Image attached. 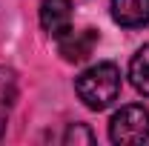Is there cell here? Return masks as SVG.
Returning <instances> with one entry per match:
<instances>
[{
  "label": "cell",
  "instance_id": "cell-8",
  "mask_svg": "<svg viewBox=\"0 0 149 146\" xmlns=\"http://www.w3.org/2000/svg\"><path fill=\"white\" fill-rule=\"evenodd\" d=\"M63 140H66V143H92L95 135L83 126V123H72V126L66 129V138H63Z\"/></svg>",
  "mask_w": 149,
  "mask_h": 146
},
{
  "label": "cell",
  "instance_id": "cell-4",
  "mask_svg": "<svg viewBox=\"0 0 149 146\" xmlns=\"http://www.w3.org/2000/svg\"><path fill=\"white\" fill-rule=\"evenodd\" d=\"M40 26L52 37H63L72 29V3L69 0H43L40 3Z\"/></svg>",
  "mask_w": 149,
  "mask_h": 146
},
{
  "label": "cell",
  "instance_id": "cell-6",
  "mask_svg": "<svg viewBox=\"0 0 149 146\" xmlns=\"http://www.w3.org/2000/svg\"><path fill=\"white\" fill-rule=\"evenodd\" d=\"M15 100H17V74L9 66H0V135H3L6 120L15 109Z\"/></svg>",
  "mask_w": 149,
  "mask_h": 146
},
{
  "label": "cell",
  "instance_id": "cell-7",
  "mask_svg": "<svg viewBox=\"0 0 149 146\" xmlns=\"http://www.w3.org/2000/svg\"><path fill=\"white\" fill-rule=\"evenodd\" d=\"M129 80H132V86L141 92V95L149 97V43L141 46L138 55L132 57V63H129Z\"/></svg>",
  "mask_w": 149,
  "mask_h": 146
},
{
  "label": "cell",
  "instance_id": "cell-2",
  "mask_svg": "<svg viewBox=\"0 0 149 146\" xmlns=\"http://www.w3.org/2000/svg\"><path fill=\"white\" fill-rule=\"evenodd\" d=\"M109 138L112 143L132 146V143H146L149 140V109L146 106H123L115 112L109 120Z\"/></svg>",
  "mask_w": 149,
  "mask_h": 146
},
{
  "label": "cell",
  "instance_id": "cell-1",
  "mask_svg": "<svg viewBox=\"0 0 149 146\" xmlns=\"http://www.w3.org/2000/svg\"><path fill=\"white\" fill-rule=\"evenodd\" d=\"M74 89H77V97L89 109L100 112V109H106L112 100H118V95H120V69L115 63L89 66L74 80Z\"/></svg>",
  "mask_w": 149,
  "mask_h": 146
},
{
  "label": "cell",
  "instance_id": "cell-5",
  "mask_svg": "<svg viewBox=\"0 0 149 146\" xmlns=\"http://www.w3.org/2000/svg\"><path fill=\"white\" fill-rule=\"evenodd\" d=\"M112 17L123 29L149 26V0H109Z\"/></svg>",
  "mask_w": 149,
  "mask_h": 146
},
{
  "label": "cell",
  "instance_id": "cell-3",
  "mask_svg": "<svg viewBox=\"0 0 149 146\" xmlns=\"http://www.w3.org/2000/svg\"><path fill=\"white\" fill-rule=\"evenodd\" d=\"M95 43H97V32L95 29H80V32L69 29L63 37H57V49H60L63 60H69V63L86 60V57L92 55Z\"/></svg>",
  "mask_w": 149,
  "mask_h": 146
}]
</instances>
